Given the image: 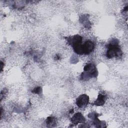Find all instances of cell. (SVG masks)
Wrapping results in <instances>:
<instances>
[{
  "label": "cell",
  "instance_id": "6",
  "mask_svg": "<svg viewBox=\"0 0 128 128\" xmlns=\"http://www.w3.org/2000/svg\"><path fill=\"white\" fill-rule=\"evenodd\" d=\"M71 121L74 124H77L78 123H82L85 122V118L80 112H77L71 118Z\"/></svg>",
  "mask_w": 128,
  "mask_h": 128
},
{
  "label": "cell",
  "instance_id": "3",
  "mask_svg": "<svg viewBox=\"0 0 128 128\" xmlns=\"http://www.w3.org/2000/svg\"><path fill=\"white\" fill-rule=\"evenodd\" d=\"M94 47V44L91 40L86 41L82 44L83 54H88L92 52Z\"/></svg>",
  "mask_w": 128,
  "mask_h": 128
},
{
  "label": "cell",
  "instance_id": "8",
  "mask_svg": "<svg viewBox=\"0 0 128 128\" xmlns=\"http://www.w3.org/2000/svg\"><path fill=\"white\" fill-rule=\"evenodd\" d=\"M46 124L48 126H52L55 124V120L53 117L49 116L46 120Z\"/></svg>",
  "mask_w": 128,
  "mask_h": 128
},
{
  "label": "cell",
  "instance_id": "9",
  "mask_svg": "<svg viewBox=\"0 0 128 128\" xmlns=\"http://www.w3.org/2000/svg\"><path fill=\"white\" fill-rule=\"evenodd\" d=\"M33 92H34L36 94H40V88L38 87V88H36L33 90H32Z\"/></svg>",
  "mask_w": 128,
  "mask_h": 128
},
{
  "label": "cell",
  "instance_id": "7",
  "mask_svg": "<svg viewBox=\"0 0 128 128\" xmlns=\"http://www.w3.org/2000/svg\"><path fill=\"white\" fill-rule=\"evenodd\" d=\"M106 96L102 94H100L98 96V97L97 98V99L95 101V102H94V104L96 106H102L103 105L106 101Z\"/></svg>",
  "mask_w": 128,
  "mask_h": 128
},
{
  "label": "cell",
  "instance_id": "1",
  "mask_svg": "<svg viewBox=\"0 0 128 128\" xmlns=\"http://www.w3.org/2000/svg\"><path fill=\"white\" fill-rule=\"evenodd\" d=\"M122 55V52L118 44L117 40H112L108 44V50L106 52V56L108 58L120 56Z\"/></svg>",
  "mask_w": 128,
  "mask_h": 128
},
{
  "label": "cell",
  "instance_id": "2",
  "mask_svg": "<svg viewBox=\"0 0 128 128\" xmlns=\"http://www.w3.org/2000/svg\"><path fill=\"white\" fill-rule=\"evenodd\" d=\"M84 72L81 76L82 79L86 80L90 78L96 77L98 75V72L94 64L90 63L86 65L84 68Z\"/></svg>",
  "mask_w": 128,
  "mask_h": 128
},
{
  "label": "cell",
  "instance_id": "5",
  "mask_svg": "<svg viewBox=\"0 0 128 128\" xmlns=\"http://www.w3.org/2000/svg\"><path fill=\"white\" fill-rule=\"evenodd\" d=\"M67 41L69 44H70L73 48L76 46L82 44V38L81 37V36L76 34L72 36L68 37Z\"/></svg>",
  "mask_w": 128,
  "mask_h": 128
},
{
  "label": "cell",
  "instance_id": "4",
  "mask_svg": "<svg viewBox=\"0 0 128 128\" xmlns=\"http://www.w3.org/2000/svg\"><path fill=\"white\" fill-rule=\"evenodd\" d=\"M89 98L84 94L80 96L76 100V104L79 108H82L86 106L88 102Z\"/></svg>",
  "mask_w": 128,
  "mask_h": 128
}]
</instances>
